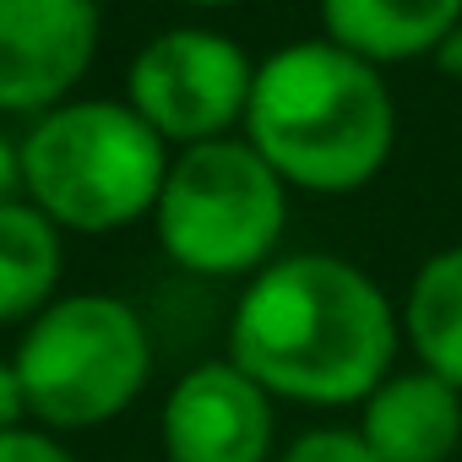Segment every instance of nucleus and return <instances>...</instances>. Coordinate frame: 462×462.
I'll use <instances>...</instances> for the list:
<instances>
[{"instance_id":"4","label":"nucleus","mask_w":462,"mask_h":462,"mask_svg":"<svg viewBox=\"0 0 462 462\" xmlns=\"http://www.w3.org/2000/svg\"><path fill=\"white\" fill-rule=\"evenodd\" d=\"M12 365L28 392V419L50 435H88L136 408L152 381V332L120 294L71 289L39 310Z\"/></svg>"},{"instance_id":"3","label":"nucleus","mask_w":462,"mask_h":462,"mask_svg":"<svg viewBox=\"0 0 462 462\" xmlns=\"http://www.w3.org/2000/svg\"><path fill=\"white\" fill-rule=\"evenodd\" d=\"M23 196L66 235H120L152 217L174 147L125 98H71L17 136Z\"/></svg>"},{"instance_id":"12","label":"nucleus","mask_w":462,"mask_h":462,"mask_svg":"<svg viewBox=\"0 0 462 462\" xmlns=\"http://www.w3.org/2000/svg\"><path fill=\"white\" fill-rule=\"evenodd\" d=\"M397 310L413 365L462 392V245H440L435 256H424Z\"/></svg>"},{"instance_id":"16","label":"nucleus","mask_w":462,"mask_h":462,"mask_svg":"<svg viewBox=\"0 0 462 462\" xmlns=\"http://www.w3.org/2000/svg\"><path fill=\"white\" fill-rule=\"evenodd\" d=\"M23 196V147L0 131V201H17Z\"/></svg>"},{"instance_id":"14","label":"nucleus","mask_w":462,"mask_h":462,"mask_svg":"<svg viewBox=\"0 0 462 462\" xmlns=\"http://www.w3.org/2000/svg\"><path fill=\"white\" fill-rule=\"evenodd\" d=\"M0 462H77V457L66 451L60 435H50L39 424H23L12 435H0Z\"/></svg>"},{"instance_id":"17","label":"nucleus","mask_w":462,"mask_h":462,"mask_svg":"<svg viewBox=\"0 0 462 462\" xmlns=\"http://www.w3.org/2000/svg\"><path fill=\"white\" fill-rule=\"evenodd\" d=\"M435 66H440L446 77H462V28H457V33H451V44L435 55Z\"/></svg>"},{"instance_id":"15","label":"nucleus","mask_w":462,"mask_h":462,"mask_svg":"<svg viewBox=\"0 0 462 462\" xmlns=\"http://www.w3.org/2000/svg\"><path fill=\"white\" fill-rule=\"evenodd\" d=\"M23 424H33L28 419V392H23V375H17L12 354H0V435H12Z\"/></svg>"},{"instance_id":"11","label":"nucleus","mask_w":462,"mask_h":462,"mask_svg":"<svg viewBox=\"0 0 462 462\" xmlns=\"http://www.w3.org/2000/svg\"><path fill=\"white\" fill-rule=\"evenodd\" d=\"M66 228L28 196L0 201V327H28L60 300Z\"/></svg>"},{"instance_id":"19","label":"nucleus","mask_w":462,"mask_h":462,"mask_svg":"<svg viewBox=\"0 0 462 462\" xmlns=\"http://www.w3.org/2000/svg\"><path fill=\"white\" fill-rule=\"evenodd\" d=\"M98 6H104V0H98Z\"/></svg>"},{"instance_id":"5","label":"nucleus","mask_w":462,"mask_h":462,"mask_svg":"<svg viewBox=\"0 0 462 462\" xmlns=\"http://www.w3.org/2000/svg\"><path fill=\"white\" fill-rule=\"evenodd\" d=\"M289 196L294 190L245 136L180 147L152 207L158 251L190 278L251 283L278 262L289 235Z\"/></svg>"},{"instance_id":"13","label":"nucleus","mask_w":462,"mask_h":462,"mask_svg":"<svg viewBox=\"0 0 462 462\" xmlns=\"http://www.w3.org/2000/svg\"><path fill=\"white\" fill-rule=\"evenodd\" d=\"M278 462H381V457L359 440L354 424H316V430L294 435L278 451Z\"/></svg>"},{"instance_id":"7","label":"nucleus","mask_w":462,"mask_h":462,"mask_svg":"<svg viewBox=\"0 0 462 462\" xmlns=\"http://www.w3.org/2000/svg\"><path fill=\"white\" fill-rule=\"evenodd\" d=\"M98 44V0H0V115L39 120L71 104Z\"/></svg>"},{"instance_id":"18","label":"nucleus","mask_w":462,"mask_h":462,"mask_svg":"<svg viewBox=\"0 0 462 462\" xmlns=\"http://www.w3.org/2000/svg\"><path fill=\"white\" fill-rule=\"evenodd\" d=\"M185 12H228V6H245V0H174Z\"/></svg>"},{"instance_id":"6","label":"nucleus","mask_w":462,"mask_h":462,"mask_svg":"<svg viewBox=\"0 0 462 462\" xmlns=\"http://www.w3.org/2000/svg\"><path fill=\"white\" fill-rule=\"evenodd\" d=\"M256 88V60L240 39L201 23L152 33L125 66V104L180 152L240 136Z\"/></svg>"},{"instance_id":"10","label":"nucleus","mask_w":462,"mask_h":462,"mask_svg":"<svg viewBox=\"0 0 462 462\" xmlns=\"http://www.w3.org/2000/svg\"><path fill=\"white\" fill-rule=\"evenodd\" d=\"M321 39L354 50L370 66L435 60L462 28V0H316Z\"/></svg>"},{"instance_id":"1","label":"nucleus","mask_w":462,"mask_h":462,"mask_svg":"<svg viewBox=\"0 0 462 462\" xmlns=\"http://www.w3.org/2000/svg\"><path fill=\"white\" fill-rule=\"evenodd\" d=\"M402 310L332 251H289L262 267L228 310L223 359H235L278 402L359 408L392 370Z\"/></svg>"},{"instance_id":"8","label":"nucleus","mask_w":462,"mask_h":462,"mask_svg":"<svg viewBox=\"0 0 462 462\" xmlns=\"http://www.w3.org/2000/svg\"><path fill=\"white\" fill-rule=\"evenodd\" d=\"M158 446L169 462H278V397L235 359H201L169 386Z\"/></svg>"},{"instance_id":"9","label":"nucleus","mask_w":462,"mask_h":462,"mask_svg":"<svg viewBox=\"0 0 462 462\" xmlns=\"http://www.w3.org/2000/svg\"><path fill=\"white\" fill-rule=\"evenodd\" d=\"M381 462H451L462 446V392L430 370H392L354 419Z\"/></svg>"},{"instance_id":"2","label":"nucleus","mask_w":462,"mask_h":462,"mask_svg":"<svg viewBox=\"0 0 462 462\" xmlns=\"http://www.w3.org/2000/svg\"><path fill=\"white\" fill-rule=\"evenodd\" d=\"M240 136L300 196H354L397 152V98L381 66L332 39H294L256 60Z\"/></svg>"}]
</instances>
